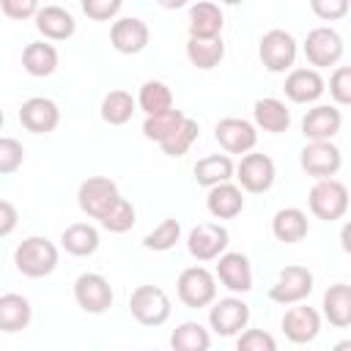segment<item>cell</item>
Wrapping results in <instances>:
<instances>
[{
	"instance_id": "6da1fadb",
	"label": "cell",
	"mask_w": 351,
	"mask_h": 351,
	"mask_svg": "<svg viewBox=\"0 0 351 351\" xmlns=\"http://www.w3.org/2000/svg\"><path fill=\"white\" fill-rule=\"evenodd\" d=\"M14 266L30 280L49 277L58 269V247L47 236H27L14 250Z\"/></svg>"
},
{
	"instance_id": "7a4b0ae2",
	"label": "cell",
	"mask_w": 351,
	"mask_h": 351,
	"mask_svg": "<svg viewBox=\"0 0 351 351\" xmlns=\"http://www.w3.org/2000/svg\"><path fill=\"white\" fill-rule=\"evenodd\" d=\"M310 211L313 217L324 219V222H335L340 217H346L348 211V186L337 178H315L310 195H307Z\"/></svg>"
},
{
	"instance_id": "3957f363",
	"label": "cell",
	"mask_w": 351,
	"mask_h": 351,
	"mask_svg": "<svg viewBox=\"0 0 351 351\" xmlns=\"http://www.w3.org/2000/svg\"><path fill=\"white\" fill-rule=\"evenodd\" d=\"M170 296L159 285H137L129 296V313L143 326H162L170 318Z\"/></svg>"
},
{
	"instance_id": "277c9868",
	"label": "cell",
	"mask_w": 351,
	"mask_h": 351,
	"mask_svg": "<svg viewBox=\"0 0 351 351\" xmlns=\"http://www.w3.org/2000/svg\"><path fill=\"white\" fill-rule=\"evenodd\" d=\"M258 55H261V63H263L271 74H282V71H288V69L296 63L299 44H296V38H293L288 30L274 27V30H266V33L261 36Z\"/></svg>"
},
{
	"instance_id": "5b68a950",
	"label": "cell",
	"mask_w": 351,
	"mask_h": 351,
	"mask_svg": "<svg viewBox=\"0 0 351 351\" xmlns=\"http://www.w3.org/2000/svg\"><path fill=\"white\" fill-rule=\"evenodd\" d=\"M176 291H178V299L186 307L200 310V307H208L217 299V277L206 266H189L178 274Z\"/></svg>"
},
{
	"instance_id": "8992f818",
	"label": "cell",
	"mask_w": 351,
	"mask_h": 351,
	"mask_svg": "<svg viewBox=\"0 0 351 351\" xmlns=\"http://www.w3.org/2000/svg\"><path fill=\"white\" fill-rule=\"evenodd\" d=\"M313 271L307 266H299V263H291V266H282L274 285L269 288V299L277 302V304H296V302H304L310 293H313Z\"/></svg>"
},
{
	"instance_id": "52a82bcc",
	"label": "cell",
	"mask_w": 351,
	"mask_h": 351,
	"mask_svg": "<svg viewBox=\"0 0 351 351\" xmlns=\"http://www.w3.org/2000/svg\"><path fill=\"white\" fill-rule=\"evenodd\" d=\"M304 49V58L310 66L315 69H326V66H337L343 52H346V44H343V36L335 30V27H313L302 44Z\"/></svg>"
},
{
	"instance_id": "ba28073f",
	"label": "cell",
	"mask_w": 351,
	"mask_h": 351,
	"mask_svg": "<svg viewBox=\"0 0 351 351\" xmlns=\"http://www.w3.org/2000/svg\"><path fill=\"white\" fill-rule=\"evenodd\" d=\"M233 178H239V186L244 192H252V195H263L274 186V178H277V170H274V159L266 156V154H244L241 162L236 165L233 170Z\"/></svg>"
},
{
	"instance_id": "9c48e42d",
	"label": "cell",
	"mask_w": 351,
	"mask_h": 351,
	"mask_svg": "<svg viewBox=\"0 0 351 351\" xmlns=\"http://www.w3.org/2000/svg\"><path fill=\"white\" fill-rule=\"evenodd\" d=\"M118 197H121L118 184L107 176H90L77 189V203H80L82 214H88L90 219H101Z\"/></svg>"
},
{
	"instance_id": "30bf717a",
	"label": "cell",
	"mask_w": 351,
	"mask_h": 351,
	"mask_svg": "<svg viewBox=\"0 0 351 351\" xmlns=\"http://www.w3.org/2000/svg\"><path fill=\"white\" fill-rule=\"evenodd\" d=\"M228 228H222L219 222H200L189 230L186 236V250L195 261L206 263V261H217L225 250H228Z\"/></svg>"
},
{
	"instance_id": "8fae6325",
	"label": "cell",
	"mask_w": 351,
	"mask_h": 351,
	"mask_svg": "<svg viewBox=\"0 0 351 351\" xmlns=\"http://www.w3.org/2000/svg\"><path fill=\"white\" fill-rule=\"evenodd\" d=\"M208 324L219 337H233L250 324V304L239 296H225L214 299L208 307Z\"/></svg>"
},
{
	"instance_id": "7c38bea8",
	"label": "cell",
	"mask_w": 351,
	"mask_h": 351,
	"mask_svg": "<svg viewBox=\"0 0 351 351\" xmlns=\"http://www.w3.org/2000/svg\"><path fill=\"white\" fill-rule=\"evenodd\" d=\"M74 302L85 313L101 315L112 307V285L107 282V277H101L96 271H85L74 280Z\"/></svg>"
},
{
	"instance_id": "4fadbf2b",
	"label": "cell",
	"mask_w": 351,
	"mask_h": 351,
	"mask_svg": "<svg viewBox=\"0 0 351 351\" xmlns=\"http://www.w3.org/2000/svg\"><path fill=\"white\" fill-rule=\"evenodd\" d=\"M299 162H302V170L310 178H329V176H335L340 170L343 154L332 140H310L302 148Z\"/></svg>"
},
{
	"instance_id": "5bb4252c",
	"label": "cell",
	"mask_w": 351,
	"mask_h": 351,
	"mask_svg": "<svg viewBox=\"0 0 351 351\" xmlns=\"http://www.w3.org/2000/svg\"><path fill=\"white\" fill-rule=\"evenodd\" d=\"M214 137H217V143L222 145L225 154H247L258 143V129H255V123L230 115V118H222L214 126Z\"/></svg>"
},
{
	"instance_id": "9a60e30c",
	"label": "cell",
	"mask_w": 351,
	"mask_h": 351,
	"mask_svg": "<svg viewBox=\"0 0 351 351\" xmlns=\"http://www.w3.org/2000/svg\"><path fill=\"white\" fill-rule=\"evenodd\" d=\"M280 324H282L285 337L291 343H296V346L313 343L318 337V332H321V315H318V310L315 307H307L302 302H296L293 307H288Z\"/></svg>"
},
{
	"instance_id": "2e32d148",
	"label": "cell",
	"mask_w": 351,
	"mask_h": 351,
	"mask_svg": "<svg viewBox=\"0 0 351 351\" xmlns=\"http://www.w3.org/2000/svg\"><path fill=\"white\" fill-rule=\"evenodd\" d=\"M151 30L140 16H121L110 27V44L121 55H137L148 47Z\"/></svg>"
},
{
	"instance_id": "e0dca14e",
	"label": "cell",
	"mask_w": 351,
	"mask_h": 351,
	"mask_svg": "<svg viewBox=\"0 0 351 351\" xmlns=\"http://www.w3.org/2000/svg\"><path fill=\"white\" fill-rule=\"evenodd\" d=\"M214 277L230 291V293H247L252 291V266L244 252H222L217 258V271Z\"/></svg>"
},
{
	"instance_id": "ac0fdd59",
	"label": "cell",
	"mask_w": 351,
	"mask_h": 351,
	"mask_svg": "<svg viewBox=\"0 0 351 351\" xmlns=\"http://www.w3.org/2000/svg\"><path fill=\"white\" fill-rule=\"evenodd\" d=\"M19 123L33 134H49L60 123V110L47 96H30L19 107Z\"/></svg>"
},
{
	"instance_id": "d6986e66",
	"label": "cell",
	"mask_w": 351,
	"mask_h": 351,
	"mask_svg": "<svg viewBox=\"0 0 351 351\" xmlns=\"http://www.w3.org/2000/svg\"><path fill=\"white\" fill-rule=\"evenodd\" d=\"M282 90L293 104H313L326 90V82L318 74V69H291Z\"/></svg>"
},
{
	"instance_id": "ffe728a7",
	"label": "cell",
	"mask_w": 351,
	"mask_h": 351,
	"mask_svg": "<svg viewBox=\"0 0 351 351\" xmlns=\"http://www.w3.org/2000/svg\"><path fill=\"white\" fill-rule=\"evenodd\" d=\"M343 126V115L332 104H315L302 118V134L307 140H332Z\"/></svg>"
},
{
	"instance_id": "44dd1931",
	"label": "cell",
	"mask_w": 351,
	"mask_h": 351,
	"mask_svg": "<svg viewBox=\"0 0 351 351\" xmlns=\"http://www.w3.org/2000/svg\"><path fill=\"white\" fill-rule=\"evenodd\" d=\"M206 208L217 219H233V217H239L244 211V192H241V186H236L230 181H222V184L208 186Z\"/></svg>"
},
{
	"instance_id": "7402d4cb",
	"label": "cell",
	"mask_w": 351,
	"mask_h": 351,
	"mask_svg": "<svg viewBox=\"0 0 351 351\" xmlns=\"http://www.w3.org/2000/svg\"><path fill=\"white\" fill-rule=\"evenodd\" d=\"M36 30L47 38V41H66L74 36L77 22L74 16L63 8V5H44L36 11Z\"/></svg>"
},
{
	"instance_id": "603a6c76",
	"label": "cell",
	"mask_w": 351,
	"mask_h": 351,
	"mask_svg": "<svg viewBox=\"0 0 351 351\" xmlns=\"http://www.w3.org/2000/svg\"><path fill=\"white\" fill-rule=\"evenodd\" d=\"M186 27H189L192 38H214V36H219L222 27H225L222 8L217 3H208V0H200V3L189 5Z\"/></svg>"
},
{
	"instance_id": "cb8c5ba5",
	"label": "cell",
	"mask_w": 351,
	"mask_h": 351,
	"mask_svg": "<svg viewBox=\"0 0 351 351\" xmlns=\"http://www.w3.org/2000/svg\"><path fill=\"white\" fill-rule=\"evenodd\" d=\"M252 118H255V129H263L269 134L288 132V126H291V110L285 107V101H280L274 96L258 99L252 104Z\"/></svg>"
},
{
	"instance_id": "d4e9b609",
	"label": "cell",
	"mask_w": 351,
	"mask_h": 351,
	"mask_svg": "<svg viewBox=\"0 0 351 351\" xmlns=\"http://www.w3.org/2000/svg\"><path fill=\"white\" fill-rule=\"evenodd\" d=\"M271 233L277 241L282 244H299L307 233H310V222L307 214L296 206H285L271 217Z\"/></svg>"
},
{
	"instance_id": "484cf974",
	"label": "cell",
	"mask_w": 351,
	"mask_h": 351,
	"mask_svg": "<svg viewBox=\"0 0 351 351\" xmlns=\"http://www.w3.org/2000/svg\"><path fill=\"white\" fill-rule=\"evenodd\" d=\"M33 321V307L22 293H3L0 296V332L14 335L27 329Z\"/></svg>"
},
{
	"instance_id": "4316f807",
	"label": "cell",
	"mask_w": 351,
	"mask_h": 351,
	"mask_svg": "<svg viewBox=\"0 0 351 351\" xmlns=\"http://www.w3.org/2000/svg\"><path fill=\"white\" fill-rule=\"evenodd\" d=\"M324 315L332 326L346 329L351 324V285L348 282H335L324 293Z\"/></svg>"
},
{
	"instance_id": "83f0119b",
	"label": "cell",
	"mask_w": 351,
	"mask_h": 351,
	"mask_svg": "<svg viewBox=\"0 0 351 351\" xmlns=\"http://www.w3.org/2000/svg\"><path fill=\"white\" fill-rule=\"evenodd\" d=\"M186 58L195 69L200 71H211L222 63L225 58V44H222V36H214V38H186Z\"/></svg>"
},
{
	"instance_id": "f1b7e54d",
	"label": "cell",
	"mask_w": 351,
	"mask_h": 351,
	"mask_svg": "<svg viewBox=\"0 0 351 351\" xmlns=\"http://www.w3.org/2000/svg\"><path fill=\"white\" fill-rule=\"evenodd\" d=\"M60 247L74 258H88L99 250V230L88 222H74L60 233Z\"/></svg>"
},
{
	"instance_id": "f546056e",
	"label": "cell",
	"mask_w": 351,
	"mask_h": 351,
	"mask_svg": "<svg viewBox=\"0 0 351 351\" xmlns=\"http://www.w3.org/2000/svg\"><path fill=\"white\" fill-rule=\"evenodd\" d=\"M58 49L47 41H30L22 49V66L30 77H49L58 69Z\"/></svg>"
},
{
	"instance_id": "4dcf8cb0",
	"label": "cell",
	"mask_w": 351,
	"mask_h": 351,
	"mask_svg": "<svg viewBox=\"0 0 351 351\" xmlns=\"http://www.w3.org/2000/svg\"><path fill=\"white\" fill-rule=\"evenodd\" d=\"M233 159L228 154H211V156H203L195 162V181L200 186H214V184H222V181H230L233 178Z\"/></svg>"
},
{
	"instance_id": "1f68e13d",
	"label": "cell",
	"mask_w": 351,
	"mask_h": 351,
	"mask_svg": "<svg viewBox=\"0 0 351 351\" xmlns=\"http://www.w3.org/2000/svg\"><path fill=\"white\" fill-rule=\"evenodd\" d=\"M134 107H137V101L132 99V93L115 88L101 99V121L110 123V126H123V123L132 121Z\"/></svg>"
},
{
	"instance_id": "d6a6232c",
	"label": "cell",
	"mask_w": 351,
	"mask_h": 351,
	"mask_svg": "<svg viewBox=\"0 0 351 351\" xmlns=\"http://www.w3.org/2000/svg\"><path fill=\"white\" fill-rule=\"evenodd\" d=\"M170 346L176 351H206L211 346V335L203 324L197 321H184L173 329L170 335Z\"/></svg>"
},
{
	"instance_id": "836d02e7",
	"label": "cell",
	"mask_w": 351,
	"mask_h": 351,
	"mask_svg": "<svg viewBox=\"0 0 351 351\" xmlns=\"http://www.w3.org/2000/svg\"><path fill=\"white\" fill-rule=\"evenodd\" d=\"M197 134H200L197 121L189 118V115H184V121H181L165 140H159V148H162V154H167V156H184V154L192 148V143L197 140Z\"/></svg>"
},
{
	"instance_id": "e575fe53",
	"label": "cell",
	"mask_w": 351,
	"mask_h": 351,
	"mask_svg": "<svg viewBox=\"0 0 351 351\" xmlns=\"http://www.w3.org/2000/svg\"><path fill=\"white\" fill-rule=\"evenodd\" d=\"M137 107L145 115L165 112V110L173 107V93H170V88L162 80H145L140 85V93H137Z\"/></svg>"
},
{
	"instance_id": "d590c367",
	"label": "cell",
	"mask_w": 351,
	"mask_h": 351,
	"mask_svg": "<svg viewBox=\"0 0 351 351\" xmlns=\"http://www.w3.org/2000/svg\"><path fill=\"white\" fill-rule=\"evenodd\" d=\"M134 222H137V211H134V206L126 197H118L110 206V211L99 219V225L104 230H110V233H126V230L134 228Z\"/></svg>"
},
{
	"instance_id": "8d00e7d4",
	"label": "cell",
	"mask_w": 351,
	"mask_h": 351,
	"mask_svg": "<svg viewBox=\"0 0 351 351\" xmlns=\"http://www.w3.org/2000/svg\"><path fill=\"white\" fill-rule=\"evenodd\" d=\"M181 121H184V112L176 110V107H170V110H165V112L145 115V121H143V134H145L148 140L159 143V140H165Z\"/></svg>"
},
{
	"instance_id": "74e56055",
	"label": "cell",
	"mask_w": 351,
	"mask_h": 351,
	"mask_svg": "<svg viewBox=\"0 0 351 351\" xmlns=\"http://www.w3.org/2000/svg\"><path fill=\"white\" fill-rule=\"evenodd\" d=\"M178 239H181V222L173 219V217H167L151 233H145L143 247L145 250H154V252H165V250H173Z\"/></svg>"
},
{
	"instance_id": "f35d334b",
	"label": "cell",
	"mask_w": 351,
	"mask_h": 351,
	"mask_svg": "<svg viewBox=\"0 0 351 351\" xmlns=\"http://www.w3.org/2000/svg\"><path fill=\"white\" fill-rule=\"evenodd\" d=\"M25 148L16 137H0V176H11L22 167Z\"/></svg>"
},
{
	"instance_id": "ab89813d",
	"label": "cell",
	"mask_w": 351,
	"mask_h": 351,
	"mask_svg": "<svg viewBox=\"0 0 351 351\" xmlns=\"http://www.w3.org/2000/svg\"><path fill=\"white\" fill-rule=\"evenodd\" d=\"M239 351H277V340L263 332V329H247L239 332V340H236Z\"/></svg>"
},
{
	"instance_id": "60d3db41",
	"label": "cell",
	"mask_w": 351,
	"mask_h": 351,
	"mask_svg": "<svg viewBox=\"0 0 351 351\" xmlns=\"http://www.w3.org/2000/svg\"><path fill=\"white\" fill-rule=\"evenodd\" d=\"M80 5H82V11H85L88 19H93V22H110V19L118 16L123 0H80Z\"/></svg>"
},
{
	"instance_id": "b9f144b4",
	"label": "cell",
	"mask_w": 351,
	"mask_h": 351,
	"mask_svg": "<svg viewBox=\"0 0 351 351\" xmlns=\"http://www.w3.org/2000/svg\"><path fill=\"white\" fill-rule=\"evenodd\" d=\"M329 96L340 107L351 104V69L348 66H337L335 74L329 77Z\"/></svg>"
},
{
	"instance_id": "7bdbcfd3",
	"label": "cell",
	"mask_w": 351,
	"mask_h": 351,
	"mask_svg": "<svg viewBox=\"0 0 351 351\" xmlns=\"http://www.w3.org/2000/svg\"><path fill=\"white\" fill-rule=\"evenodd\" d=\"M310 8L324 22H337L348 14V0H310Z\"/></svg>"
},
{
	"instance_id": "ee69618b",
	"label": "cell",
	"mask_w": 351,
	"mask_h": 351,
	"mask_svg": "<svg viewBox=\"0 0 351 351\" xmlns=\"http://www.w3.org/2000/svg\"><path fill=\"white\" fill-rule=\"evenodd\" d=\"M38 8H41L38 0H0V11H3L8 19H16V22L36 16Z\"/></svg>"
},
{
	"instance_id": "f6af8a7d",
	"label": "cell",
	"mask_w": 351,
	"mask_h": 351,
	"mask_svg": "<svg viewBox=\"0 0 351 351\" xmlns=\"http://www.w3.org/2000/svg\"><path fill=\"white\" fill-rule=\"evenodd\" d=\"M16 222H19V211H16V206H14L11 200H0V239L11 236L14 228H16Z\"/></svg>"
},
{
	"instance_id": "bcb514c9",
	"label": "cell",
	"mask_w": 351,
	"mask_h": 351,
	"mask_svg": "<svg viewBox=\"0 0 351 351\" xmlns=\"http://www.w3.org/2000/svg\"><path fill=\"white\" fill-rule=\"evenodd\" d=\"M159 8H167V11H176V8H184L189 0H154Z\"/></svg>"
},
{
	"instance_id": "7dc6e473",
	"label": "cell",
	"mask_w": 351,
	"mask_h": 351,
	"mask_svg": "<svg viewBox=\"0 0 351 351\" xmlns=\"http://www.w3.org/2000/svg\"><path fill=\"white\" fill-rule=\"evenodd\" d=\"M219 3H225V5H239V3H244V0H219Z\"/></svg>"
},
{
	"instance_id": "c3c4849f",
	"label": "cell",
	"mask_w": 351,
	"mask_h": 351,
	"mask_svg": "<svg viewBox=\"0 0 351 351\" xmlns=\"http://www.w3.org/2000/svg\"><path fill=\"white\" fill-rule=\"evenodd\" d=\"M3 123H5V115H3V110H0V129H3Z\"/></svg>"
}]
</instances>
